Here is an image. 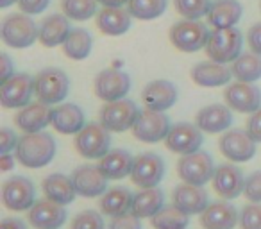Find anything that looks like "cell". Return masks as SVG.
<instances>
[{
    "label": "cell",
    "instance_id": "6da1fadb",
    "mask_svg": "<svg viewBox=\"0 0 261 229\" xmlns=\"http://www.w3.org/2000/svg\"><path fill=\"white\" fill-rule=\"evenodd\" d=\"M56 152H58V145L54 136L45 131L23 135L15 150L16 161H20L25 168L47 167L56 158Z\"/></svg>",
    "mask_w": 261,
    "mask_h": 229
},
{
    "label": "cell",
    "instance_id": "7a4b0ae2",
    "mask_svg": "<svg viewBox=\"0 0 261 229\" xmlns=\"http://www.w3.org/2000/svg\"><path fill=\"white\" fill-rule=\"evenodd\" d=\"M243 47V34L236 27L213 29L206 43V54L211 61L227 65L240 58Z\"/></svg>",
    "mask_w": 261,
    "mask_h": 229
},
{
    "label": "cell",
    "instance_id": "3957f363",
    "mask_svg": "<svg viewBox=\"0 0 261 229\" xmlns=\"http://www.w3.org/2000/svg\"><path fill=\"white\" fill-rule=\"evenodd\" d=\"M0 36L8 47L11 48H27L38 40L40 27L36 26L31 15L15 13L4 18L0 27Z\"/></svg>",
    "mask_w": 261,
    "mask_h": 229
},
{
    "label": "cell",
    "instance_id": "277c9868",
    "mask_svg": "<svg viewBox=\"0 0 261 229\" xmlns=\"http://www.w3.org/2000/svg\"><path fill=\"white\" fill-rule=\"evenodd\" d=\"M70 91V79L59 68H45L34 77V95L43 104H61Z\"/></svg>",
    "mask_w": 261,
    "mask_h": 229
},
{
    "label": "cell",
    "instance_id": "5b68a950",
    "mask_svg": "<svg viewBox=\"0 0 261 229\" xmlns=\"http://www.w3.org/2000/svg\"><path fill=\"white\" fill-rule=\"evenodd\" d=\"M140 115L138 106L129 98H120L115 102H106L98 113V122L109 133H123L133 129Z\"/></svg>",
    "mask_w": 261,
    "mask_h": 229
},
{
    "label": "cell",
    "instance_id": "8992f818",
    "mask_svg": "<svg viewBox=\"0 0 261 229\" xmlns=\"http://www.w3.org/2000/svg\"><path fill=\"white\" fill-rule=\"evenodd\" d=\"M73 145L86 160H102L111 150V135L100 122H91L77 133Z\"/></svg>",
    "mask_w": 261,
    "mask_h": 229
},
{
    "label": "cell",
    "instance_id": "52a82bcc",
    "mask_svg": "<svg viewBox=\"0 0 261 229\" xmlns=\"http://www.w3.org/2000/svg\"><path fill=\"white\" fill-rule=\"evenodd\" d=\"M215 163L213 158L206 150H197L192 154H185L177 161V174L182 179V183L195 186H204L210 183L215 175Z\"/></svg>",
    "mask_w": 261,
    "mask_h": 229
},
{
    "label": "cell",
    "instance_id": "ba28073f",
    "mask_svg": "<svg viewBox=\"0 0 261 229\" xmlns=\"http://www.w3.org/2000/svg\"><path fill=\"white\" fill-rule=\"evenodd\" d=\"M210 31L200 20H181L170 29V41L177 50L192 54L206 48Z\"/></svg>",
    "mask_w": 261,
    "mask_h": 229
},
{
    "label": "cell",
    "instance_id": "9c48e42d",
    "mask_svg": "<svg viewBox=\"0 0 261 229\" xmlns=\"http://www.w3.org/2000/svg\"><path fill=\"white\" fill-rule=\"evenodd\" d=\"M34 97V77L29 73H15L11 79L0 84V104L6 109H22Z\"/></svg>",
    "mask_w": 261,
    "mask_h": 229
},
{
    "label": "cell",
    "instance_id": "30bf717a",
    "mask_svg": "<svg viewBox=\"0 0 261 229\" xmlns=\"http://www.w3.org/2000/svg\"><path fill=\"white\" fill-rule=\"evenodd\" d=\"M170 128V118L163 111L145 109V111H140L138 118L133 125V135L143 143H158L167 138Z\"/></svg>",
    "mask_w": 261,
    "mask_h": 229
},
{
    "label": "cell",
    "instance_id": "8fae6325",
    "mask_svg": "<svg viewBox=\"0 0 261 229\" xmlns=\"http://www.w3.org/2000/svg\"><path fill=\"white\" fill-rule=\"evenodd\" d=\"M165 177V161L154 152H143L135 158L130 181L138 188H156Z\"/></svg>",
    "mask_w": 261,
    "mask_h": 229
},
{
    "label": "cell",
    "instance_id": "7c38bea8",
    "mask_svg": "<svg viewBox=\"0 0 261 229\" xmlns=\"http://www.w3.org/2000/svg\"><path fill=\"white\" fill-rule=\"evenodd\" d=\"M93 90L100 100L115 102L120 98H125L130 90V77L123 70L106 68L97 73L93 83Z\"/></svg>",
    "mask_w": 261,
    "mask_h": 229
},
{
    "label": "cell",
    "instance_id": "4fadbf2b",
    "mask_svg": "<svg viewBox=\"0 0 261 229\" xmlns=\"http://www.w3.org/2000/svg\"><path fill=\"white\" fill-rule=\"evenodd\" d=\"M222 154L232 163H245L250 161L256 154V142L247 133V129H231L220 136L218 142Z\"/></svg>",
    "mask_w": 261,
    "mask_h": 229
},
{
    "label": "cell",
    "instance_id": "5bb4252c",
    "mask_svg": "<svg viewBox=\"0 0 261 229\" xmlns=\"http://www.w3.org/2000/svg\"><path fill=\"white\" fill-rule=\"evenodd\" d=\"M34 190L33 181L23 175H13L2 186V202L11 211H25L34 206Z\"/></svg>",
    "mask_w": 261,
    "mask_h": 229
},
{
    "label": "cell",
    "instance_id": "9a60e30c",
    "mask_svg": "<svg viewBox=\"0 0 261 229\" xmlns=\"http://www.w3.org/2000/svg\"><path fill=\"white\" fill-rule=\"evenodd\" d=\"M204 143V136L197 125L188 124V122H179L170 128V133L165 138V145L170 152L175 154H192L200 150Z\"/></svg>",
    "mask_w": 261,
    "mask_h": 229
},
{
    "label": "cell",
    "instance_id": "2e32d148",
    "mask_svg": "<svg viewBox=\"0 0 261 229\" xmlns=\"http://www.w3.org/2000/svg\"><path fill=\"white\" fill-rule=\"evenodd\" d=\"M225 104L238 113H254L261 108V90L252 83H232L224 90Z\"/></svg>",
    "mask_w": 261,
    "mask_h": 229
},
{
    "label": "cell",
    "instance_id": "e0dca14e",
    "mask_svg": "<svg viewBox=\"0 0 261 229\" xmlns=\"http://www.w3.org/2000/svg\"><path fill=\"white\" fill-rule=\"evenodd\" d=\"M213 190L225 200L236 199L243 193L245 177L243 172L234 163H222L215 168V175L211 179Z\"/></svg>",
    "mask_w": 261,
    "mask_h": 229
},
{
    "label": "cell",
    "instance_id": "ac0fdd59",
    "mask_svg": "<svg viewBox=\"0 0 261 229\" xmlns=\"http://www.w3.org/2000/svg\"><path fill=\"white\" fill-rule=\"evenodd\" d=\"M73 186L77 190V195L86 197V199H93V197H100L108 192V177L100 172L98 165H83V167L75 168L72 174Z\"/></svg>",
    "mask_w": 261,
    "mask_h": 229
},
{
    "label": "cell",
    "instance_id": "d6986e66",
    "mask_svg": "<svg viewBox=\"0 0 261 229\" xmlns=\"http://www.w3.org/2000/svg\"><path fill=\"white\" fill-rule=\"evenodd\" d=\"M29 224L34 229H59L68 218L66 208L48 199H41L34 202L29 210Z\"/></svg>",
    "mask_w": 261,
    "mask_h": 229
},
{
    "label": "cell",
    "instance_id": "ffe728a7",
    "mask_svg": "<svg viewBox=\"0 0 261 229\" xmlns=\"http://www.w3.org/2000/svg\"><path fill=\"white\" fill-rule=\"evenodd\" d=\"M142 100L145 109L152 111H167L177 102V88L172 81L158 79L149 83L142 91Z\"/></svg>",
    "mask_w": 261,
    "mask_h": 229
},
{
    "label": "cell",
    "instance_id": "44dd1931",
    "mask_svg": "<svg viewBox=\"0 0 261 229\" xmlns=\"http://www.w3.org/2000/svg\"><path fill=\"white\" fill-rule=\"evenodd\" d=\"M232 124V113L227 104L204 106L195 117V125L202 133H225Z\"/></svg>",
    "mask_w": 261,
    "mask_h": 229
},
{
    "label": "cell",
    "instance_id": "7402d4cb",
    "mask_svg": "<svg viewBox=\"0 0 261 229\" xmlns=\"http://www.w3.org/2000/svg\"><path fill=\"white\" fill-rule=\"evenodd\" d=\"M172 204L185 211L186 215H200L210 206V197L202 186L182 183V185L175 186L174 193H172Z\"/></svg>",
    "mask_w": 261,
    "mask_h": 229
},
{
    "label": "cell",
    "instance_id": "603a6c76",
    "mask_svg": "<svg viewBox=\"0 0 261 229\" xmlns=\"http://www.w3.org/2000/svg\"><path fill=\"white\" fill-rule=\"evenodd\" d=\"M15 124L20 131H23L25 135L29 133H40L47 128L48 124H52V109L48 104L43 102H31L29 106L22 108L18 111V115L15 117Z\"/></svg>",
    "mask_w": 261,
    "mask_h": 229
},
{
    "label": "cell",
    "instance_id": "cb8c5ba5",
    "mask_svg": "<svg viewBox=\"0 0 261 229\" xmlns=\"http://www.w3.org/2000/svg\"><path fill=\"white\" fill-rule=\"evenodd\" d=\"M238 218V211L229 200H215L200 213V225L202 229H234Z\"/></svg>",
    "mask_w": 261,
    "mask_h": 229
},
{
    "label": "cell",
    "instance_id": "d4e9b609",
    "mask_svg": "<svg viewBox=\"0 0 261 229\" xmlns=\"http://www.w3.org/2000/svg\"><path fill=\"white\" fill-rule=\"evenodd\" d=\"M86 125L84 111L73 102L58 104L52 109V128L61 135H77Z\"/></svg>",
    "mask_w": 261,
    "mask_h": 229
},
{
    "label": "cell",
    "instance_id": "484cf974",
    "mask_svg": "<svg viewBox=\"0 0 261 229\" xmlns=\"http://www.w3.org/2000/svg\"><path fill=\"white\" fill-rule=\"evenodd\" d=\"M192 81L197 86L204 88H217V86H227L229 81L232 79L231 68L217 61H204L197 63L192 68Z\"/></svg>",
    "mask_w": 261,
    "mask_h": 229
},
{
    "label": "cell",
    "instance_id": "4316f807",
    "mask_svg": "<svg viewBox=\"0 0 261 229\" xmlns=\"http://www.w3.org/2000/svg\"><path fill=\"white\" fill-rule=\"evenodd\" d=\"M130 16L129 9L123 8H104L97 13V29L106 36H122L130 29Z\"/></svg>",
    "mask_w": 261,
    "mask_h": 229
},
{
    "label": "cell",
    "instance_id": "83f0119b",
    "mask_svg": "<svg viewBox=\"0 0 261 229\" xmlns=\"http://www.w3.org/2000/svg\"><path fill=\"white\" fill-rule=\"evenodd\" d=\"M242 15L243 8L238 0H213L207 13V23L213 29H227L234 27Z\"/></svg>",
    "mask_w": 261,
    "mask_h": 229
},
{
    "label": "cell",
    "instance_id": "f1b7e54d",
    "mask_svg": "<svg viewBox=\"0 0 261 229\" xmlns=\"http://www.w3.org/2000/svg\"><path fill=\"white\" fill-rule=\"evenodd\" d=\"M41 188H43L45 199L58 202L61 206L72 204L77 195V190L73 186L72 177L65 174H50L41 181Z\"/></svg>",
    "mask_w": 261,
    "mask_h": 229
},
{
    "label": "cell",
    "instance_id": "f546056e",
    "mask_svg": "<svg viewBox=\"0 0 261 229\" xmlns=\"http://www.w3.org/2000/svg\"><path fill=\"white\" fill-rule=\"evenodd\" d=\"M72 33V27H70V18L65 15H50L41 22L40 26V43L43 47H58L63 45L68 38V34Z\"/></svg>",
    "mask_w": 261,
    "mask_h": 229
},
{
    "label": "cell",
    "instance_id": "4dcf8cb0",
    "mask_svg": "<svg viewBox=\"0 0 261 229\" xmlns=\"http://www.w3.org/2000/svg\"><path fill=\"white\" fill-rule=\"evenodd\" d=\"M135 158L127 149H111L100 161L98 168L108 179H123L133 172Z\"/></svg>",
    "mask_w": 261,
    "mask_h": 229
},
{
    "label": "cell",
    "instance_id": "1f68e13d",
    "mask_svg": "<svg viewBox=\"0 0 261 229\" xmlns=\"http://www.w3.org/2000/svg\"><path fill=\"white\" fill-rule=\"evenodd\" d=\"M135 195L125 186H113L100 197V213L106 217H120L125 215L133 208Z\"/></svg>",
    "mask_w": 261,
    "mask_h": 229
},
{
    "label": "cell",
    "instance_id": "d6a6232c",
    "mask_svg": "<svg viewBox=\"0 0 261 229\" xmlns=\"http://www.w3.org/2000/svg\"><path fill=\"white\" fill-rule=\"evenodd\" d=\"M165 206L163 190L156 188H142L135 195L130 213L136 215L138 218H152L161 208Z\"/></svg>",
    "mask_w": 261,
    "mask_h": 229
},
{
    "label": "cell",
    "instance_id": "836d02e7",
    "mask_svg": "<svg viewBox=\"0 0 261 229\" xmlns=\"http://www.w3.org/2000/svg\"><path fill=\"white\" fill-rule=\"evenodd\" d=\"M91 47H93L91 34L83 27H77V29H72V33L63 43V52L66 58L73 59V61H83L91 54Z\"/></svg>",
    "mask_w": 261,
    "mask_h": 229
},
{
    "label": "cell",
    "instance_id": "e575fe53",
    "mask_svg": "<svg viewBox=\"0 0 261 229\" xmlns=\"http://www.w3.org/2000/svg\"><path fill=\"white\" fill-rule=\"evenodd\" d=\"M232 77L242 83H256L261 79V56L249 52L240 54L238 59L231 63Z\"/></svg>",
    "mask_w": 261,
    "mask_h": 229
},
{
    "label": "cell",
    "instance_id": "d590c367",
    "mask_svg": "<svg viewBox=\"0 0 261 229\" xmlns=\"http://www.w3.org/2000/svg\"><path fill=\"white\" fill-rule=\"evenodd\" d=\"M150 224L154 229H186L190 224V215L181 211L177 206H163L152 218Z\"/></svg>",
    "mask_w": 261,
    "mask_h": 229
},
{
    "label": "cell",
    "instance_id": "8d00e7d4",
    "mask_svg": "<svg viewBox=\"0 0 261 229\" xmlns=\"http://www.w3.org/2000/svg\"><path fill=\"white\" fill-rule=\"evenodd\" d=\"M168 0H129L127 9L130 16L138 20H154L167 9Z\"/></svg>",
    "mask_w": 261,
    "mask_h": 229
},
{
    "label": "cell",
    "instance_id": "74e56055",
    "mask_svg": "<svg viewBox=\"0 0 261 229\" xmlns=\"http://www.w3.org/2000/svg\"><path fill=\"white\" fill-rule=\"evenodd\" d=\"M98 0H61L63 15L75 22H86L91 16H97Z\"/></svg>",
    "mask_w": 261,
    "mask_h": 229
},
{
    "label": "cell",
    "instance_id": "f35d334b",
    "mask_svg": "<svg viewBox=\"0 0 261 229\" xmlns=\"http://www.w3.org/2000/svg\"><path fill=\"white\" fill-rule=\"evenodd\" d=\"M174 6L185 20H200L210 13L211 0H174Z\"/></svg>",
    "mask_w": 261,
    "mask_h": 229
},
{
    "label": "cell",
    "instance_id": "ab89813d",
    "mask_svg": "<svg viewBox=\"0 0 261 229\" xmlns=\"http://www.w3.org/2000/svg\"><path fill=\"white\" fill-rule=\"evenodd\" d=\"M70 229H106L104 218L98 211L95 210H86L81 211L73 217Z\"/></svg>",
    "mask_w": 261,
    "mask_h": 229
},
{
    "label": "cell",
    "instance_id": "60d3db41",
    "mask_svg": "<svg viewBox=\"0 0 261 229\" xmlns=\"http://www.w3.org/2000/svg\"><path fill=\"white\" fill-rule=\"evenodd\" d=\"M238 224L240 229H261V204L259 202L247 204L240 211Z\"/></svg>",
    "mask_w": 261,
    "mask_h": 229
},
{
    "label": "cell",
    "instance_id": "b9f144b4",
    "mask_svg": "<svg viewBox=\"0 0 261 229\" xmlns=\"http://www.w3.org/2000/svg\"><path fill=\"white\" fill-rule=\"evenodd\" d=\"M243 195L249 202H261V170L252 172L245 177Z\"/></svg>",
    "mask_w": 261,
    "mask_h": 229
},
{
    "label": "cell",
    "instance_id": "7bdbcfd3",
    "mask_svg": "<svg viewBox=\"0 0 261 229\" xmlns=\"http://www.w3.org/2000/svg\"><path fill=\"white\" fill-rule=\"evenodd\" d=\"M109 229H142V218H138L129 211V213L120 215V217H113L109 222Z\"/></svg>",
    "mask_w": 261,
    "mask_h": 229
},
{
    "label": "cell",
    "instance_id": "ee69618b",
    "mask_svg": "<svg viewBox=\"0 0 261 229\" xmlns=\"http://www.w3.org/2000/svg\"><path fill=\"white\" fill-rule=\"evenodd\" d=\"M18 136L9 128L0 129V154H11L18 147Z\"/></svg>",
    "mask_w": 261,
    "mask_h": 229
},
{
    "label": "cell",
    "instance_id": "f6af8a7d",
    "mask_svg": "<svg viewBox=\"0 0 261 229\" xmlns=\"http://www.w3.org/2000/svg\"><path fill=\"white\" fill-rule=\"evenodd\" d=\"M50 0H18V6L25 15H40L48 8Z\"/></svg>",
    "mask_w": 261,
    "mask_h": 229
},
{
    "label": "cell",
    "instance_id": "bcb514c9",
    "mask_svg": "<svg viewBox=\"0 0 261 229\" xmlns=\"http://www.w3.org/2000/svg\"><path fill=\"white\" fill-rule=\"evenodd\" d=\"M247 133L252 136L254 142L261 143V108L250 113L249 120H247Z\"/></svg>",
    "mask_w": 261,
    "mask_h": 229
},
{
    "label": "cell",
    "instance_id": "7dc6e473",
    "mask_svg": "<svg viewBox=\"0 0 261 229\" xmlns=\"http://www.w3.org/2000/svg\"><path fill=\"white\" fill-rule=\"evenodd\" d=\"M247 43H249L250 52L261 56V22L254 23L247 33Z\"/></svg>",
    "mask_w": 261,
    "mask_h": 229
},
{
    "label": "cell",
    "instance_id": "c3c4849f",
    "mask_svg": "<svg viewBox=\"0 0 261 229\" xmlns=\"http://www.w3.org/2000/svg\"><path fill=\"white\" fill-rule=\"evenodd\" d=\"M15 75V65L8 54H0V84Z\"/></svg>",
    "mask_w": 261,
    "mask_h": 229
},
{
    "label": "cell",
    "instance_id": "681fc988",
    "mask_svg": "<svg viewBox=\"0 0 261 229\" xmlns=\"http://www.w3.org/2000/svg\"><path fill=\"white\" fill-rule=\"evenodd\" d=\"M0 229H27V224L22 218L6 217L4 220L0 222Z\"/></svg>",
    "mask_w": 261,
    "mask_h": 229
},
{
    "label": "cell",
    "instance_id": "f907efd6",
    "mask_svg": "<svg viewBox=\"0 0 261 229\" xmlns=\"http://www.w3.org/2000/svg\"><path fill=\"white\" fill-rule=\"evenodd\" d=\"M15 168V156L11 154H0V170L9 172Z\"/></svg>",
    "mask_w": 261,
    "mask_h": 229
},
{
    "label": "cell",
    "instance_id": "816d5d0a",
    "mask_svg": "<svg viewBox=\"0 0 261 229\" xmlns=\"http://www.w3.org/2000/svg\"><path fill=\"white\" fill-rule=\"evenodd\" d=\"M98 4H102L104 8H122L129 4V0H98Z\"/></svg>",
    "mask_w": 261,
    "mask_h": 229
},
{
    "label": "cell",
    "instance_id": "f5cc1de1",
    "mask_svg": "<svg viewBox=\"0 0 261 229\" xmlns=\"http://www.w3.org/2000/svg\"><path fill=\"white\" fill-rule=\"evenodd\" d=\"M15 2H18V0H0V8L6 9V8H9V6L15 4Z\"/></svg>",
    "mask_w": 261,
    "mask_h": 229
}]
</instances>
